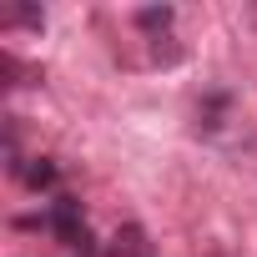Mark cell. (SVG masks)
Returning a JSON list of instances; mask_svg holds the SVG:
<instances>
[{
    "label": "cell",
    "instance_id": "obj_1",
    "mask_svg": "<svg viewBox=\"0 0 257 257\" xmlns=\"http://www.w3.org/2000/svg\"><path fill=\"white\" fill-rule=\"evenodd\" d=\"M46 232H56V242H66L71 252L96 257V242H91V232H86V217H81V202H76V197H56V202H51Z\"/></svg>",
    "mask_w": 257,
    "mask_h": 257
},
{
    "label": "cell",
    "instance_id": "obj_2",
    "mask_svg": "<svg viewBox=\"0 0 257 257\" xmlns=\"http://www.w3.org/2000/svg\"><path fill=\"white\" fill-rule=\"evenodd\" d=\"M21 177H26V187H31V192H46V187H56V162H51V157H36Z\"/></svg>",
    "mask_w": 257,
    "mask_h": 257
},
{
    "label": "cell",
    "instance_id": "obj_3",
    "mask_svg": "<svg viewBox=\"0 0 257 257\" xmlns=\"http://www.w3.org/2000/svg\"><path fill=\"white\" fill-rule=\"evenodd\" d=\"M111 257H147V232H142V227H126V232H116V247H111Z\"/></svg>",
    "mask_w": 257,
    "mask_h": 257
},
{
    "label": "cell",
    "instance_id": "obj_4",
    "mask_svg": "<svg viewBox=\"0 0 257 257\" xmlns=\"http://www.w3.org/2000/svg\"><path fill=\"white\" fill-rule=\"evenodd\" d=\"M172 16H177L172 6H147V11H137V26H142V31H157V36H162V31L172 26Z\"/></svg>",
    "mask_w": 257,
    "mask_h": 257
},
{
    "label": "cell",
    "instance_id": "obj_5",
    "mask_svg": "<svg viewBox=\"0 0 257 257\" xmlns=\"http://www.w3.org/2000/svg\"><path fill=\"white\" fill-rule=\"evenodd\" d=\"M0 26H31V31H41V26H46V16H41L36 6H11L6 16H0Z\"/></svg>",
    "mask_w": 257,
    "mask_h": 257
}]
</instances>
